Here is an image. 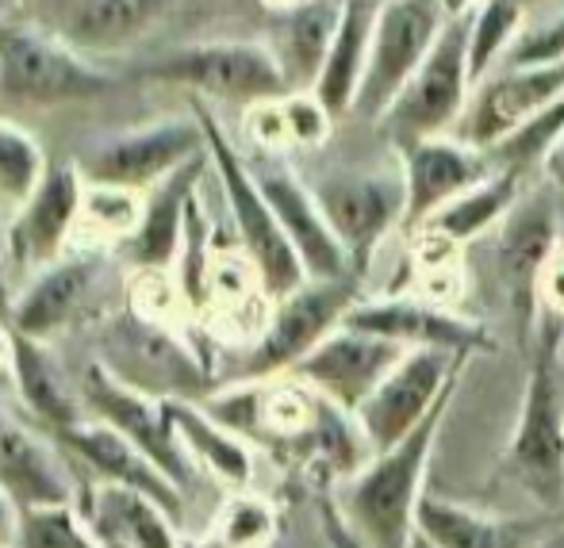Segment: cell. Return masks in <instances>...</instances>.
Returning a JSON list of instances; mask_svg holds the SVG:
<instances>
[{
	"mask_svg": "<svg viewBox=\"0 0 564 548\" xmlns=\"http://www.w3.org/2000/svg\"><path fill=\"white\" fill-rule=\"evenodd\" d=\"M457 392V387H453ZM453 392L392 449L372 452L346 480L338 498L341 518L369 548H411L415 541V514L423 503V475L438 430L446 423Z\"/></svg>",
	"mask_w": 564,
	"mask_h": 548,
	"instance_id": "obj_1",
	"label": "cell"
},
{
	"mask_svg": "<svg viewBox=\"0 0 564 548\" xmlns=\"http://www.w3.org/2000/svg\"><path fill=\"white\" fill-rule=\"evenodd\" d=\"M193 116L204 127V142H208L212 169L224 188V200L235 219V234L242 242V253L250 261L253 276H258V288L265 299H281L289 292H296L304 281H312L300 261V253L292 250L289 234H284L281 219L273 216L265 193H261L258 177H253L250 162L235 150V142L227 139V131L219 127V119L212 116L200 100H193Z\"/></svg>",
	"mask_w": 564,
	"mask_h": 548,
	"instance_id": "obj_2",
	"label": "cell"
},
{
	"mask_svg": "<svg viewBox=\"0 0 564 548\" xmlns=\"http://www.w3.org/2000/svg\"><path fill=\"white\" fill-rule=\"evenodd\" d=\"M507 468L534 503H564V399L557 380V327L545 322L538 333L522 410L507 449Z\"/></svg>",
	"mask_w": 564,
	"mask_h": 548,
	"instance_id": "obj_3",
	"label": "cell"
},
{
	"mask_svg": "<svg viewBox=\"0 0 564 548\" xmlns=\"http://www.w3.org/2000/svg\"><path fill=\"white\" fill-rule=\"evenodd\" d=\"M139 77L162 85H181L200 97L238 100V105H269L292 92L289 74L269 43L250 39H216V43H193L147 62Z\"/></svg>",
	"mask_w": 564,
	"mask_h": 548,
	"instance_id": "obj_4",
	"label": "cell"
},
{
	"mask_svg": "<svg viewBox=\"0 0 564 548\" xmlns=\"http://www.w3.org/2000/svg\"><path fill=\"white\" fill-rule=\"evenodd\" d=\"M119 85L116 74L93 66L69 39H54L28 23L0 20V92L28 105H77Z\"/></svg>",
	"mask_w": 564,
	"mask_h": 548,
	"instance_id": "obj_5",
	"label": "cell"
},
{
	"mask_svg": "<svg viewBox=\"0 0 564 548\" xmlns=\"http://www.w3.org/2000/svg\"><path fill=\"white\" fill-rule=\"evenodd\" d=\"M473 97V74H468V8H457L449 15L446 31L426 54V62L415 69L392 108L377 119L395 146H408L419 139L449 134L457 127L460 111Z\"/></svg>",
	"mask_w": 564,
	"mask_h": 548,
	"instance_id": "obj_6",
	"label": "cell"
},
{
	"mask_svg": "<svg viewBox=\"0 0 564 548\" xmlns=\"http://www.w3.org/2000/svg\"><path fill=\"white\" fill-rule=\"evenodd\" d=\"M357 299H361L357 296V273L338 276V281H304L296 292L273 299V311L246 353L238 380L289 376L327 333H335L346 322Z\"/></svg>",
	"mask_w": 564,
	"mask_h": 548,
	"instance_id": "obj_7",
	"label": "cell"
},
{
	"mask_svg": "<svg viewBox=\"0 0 564 548\" xmlns=\"http://www.w3.org/2000/svg\"><path fill=\"white\" fill-rule=\"evenodd\" d=\"M449 15V0H380L369 69H365L354 116L377 123L392 108L400 89L415 77V69L442 39Z\"/></svg>",
	"mask_w": 564,
	"mask_h": 548,
	"instance_id": "obj_8",
	"label": "cell"
},
{
	"mask_svg": "<svg viewBox=\"0 0 564 548\" xmlns=\"http://www.w3.org/2000/svg\"><path fill=\"white\" fill-rule=\"evenodd\" d=\"M97 361L127 387H139L158 399H196L208 384V372L193 349L139 307H127L119 319L108 322Z\"/></svg>",
	"mask_w": 564,
	"mask_h": 548,
	"instance_id": "obj_9",
	"label": "cell"
},
{
	"mask_svg": "<svg viewBox=\"0 0 564 548\" xmlns=\"http://www.w3.org/2000/svg\"><path fill=\"white\" fill-rule=\"evenodd\" d=\"M208 150L200 119H162V123L123 131L112 139L89 146L77 157L85 185L127 188V193H147L173 169L200 157Z\"/></svg>",
	"mask_w": 564,
	"mask_h": 548,
	"instance_id": "obj_10",
	"label": "cell"
},
{
	"mask_svg": "<svg viewBox=\"0 0 564 548\" xmlns=\"http://www.w3.org/2000/svg\"><path fill=\"white\" fill-rule=\"evenodd\" d=\"M465 361L468 357L446 353V349H408V357L380 380V387L354 415L372 452H384L408 438L446 399V392L457 387Z\"/></svg>",
	"mask_w": 564,
	"mask_h": 548,
	"instance_id": "obj_11",
	"label": "cell"
},
{
	"mask_svg": "<svg viewBox=\"0 0 564 548\" xmlns=\"http://www.w3.org/2000/svg\"><path fill=\"white\" fill-rule=\"evenodd\" d=\"M323 216L338 242L346 245L349 261L361 273L369 265L372 250L380 238L403 219L408 211V188H403V169L395 173H365V169H341L327 173L312 185Z\"/></svg>",
	"mask_w": 564,
	"mask_h": 548,
	"instance_id": "obj_12",
	"label": "cell"
},
{
	"mask_svg": "<svg viewBox=\"0 0 564 548\" xmlns=\"http://www.w3.org/2000/svg\"><path fill=\"white\" fill-rule=\"evenodd\" d=\"M82 395H85V407L93 410V418H100V423L119 430L131 445H139L181 491L188 487L193 460H188L185 445H181L177 430H173L170 403L158 399V395L139 392V387H127L100 361H93L85 369Z\"/></svg>",
	"mask_w": 564,
	"mask_h": 548,
	"instance_id": "obj_13",
	"label": "cell"
},
{
	"mask_svg": "<svg viewBox=\"0 0 564 548\" xmlns=\"http://www.w3.org/2000/svg\"><path fill=\"white\" fill-rule=\"evenodd\" d=\"M561 92L564 62H553V66H499L496 74L473 85V97H468L449 134L465 146L488 154L491 146H499L507 134L519 131L534 111H542Z\"/></svg>",
	"mask_w": 564,
	"mask_h": 548,
	"instance_id": "obj_14",
	"label": "cell"
},
{
	"mask_svg": "<svg viewBox=\"0 0 564 548\" xmlns=\"http://www.w3.org/2000/svg\"><path fill=\"white\" fill-rule=\"evenodd\" d=\"M85 208V177L77 162L46 165L43 180L31 188L4 230V261L23 273L54 265L66 250V238Z\"/></svg>",
	"mask_w": 564,
	"mask_h": 548,
	"instance_id": "obj_15",
	"label": "cell"
},
{
	"mask_svg": "<svg viewBox=\"0 0 564 548\" xmlns=\"http://www.w3.org/2000/svg\"><path fill=\"white\" fill-rule=\"evenodd\" d=\"M557 250V211H553L550 196L514 204V211L503 219V230H499L496 268L522 346H527L538 307H542V273Z\"/></svg>",
	"mask_w": 564,
	"mask_h": 548,
	"instance_id": "obj_16",
	"label": "cell"
},
{
	"mask_svg": "<svg viewBox=\"0 0 564 548\" xmlns=\"http://www.w3.org/2000/svg\"><path fill=\"white\" fill-rule=\"evenodd\" d=\"M408 357V349L395 346L377 333H365L354 327H341L319 341L289 376H296L300 384H307L315 395L330 399L335 407L357 415L365 399L380 387V380Z\"/></svg>",
	"mask_w": 564,
	"mask_h": 548,
	"instance_id": "obj_17",
	"label": "cell"
},
{
	"mask_svg": "<svg viewBox=\"0 0 564 548\" xmlns=\"http://www.w3.org/2000/svg\"><path fill=\"white\" fill-rule=\"evenodd\" d=\"M250 169H253V177H258L273 216L281 219L292 250H296L300 261H304L307 276H312V281L354 276L357 273L354 261H349L346 245L338 242L335 230H330V222L323 216L312 185H304L289 165L276 162V154H265V157H258V162H250Z\"/></svg>",
	"mask_w": 564,
	"mask_h": 548,
	"instance_id": "obj_18",
	"label": "cell"
},
{
	"mask_svg": "<svg viewBox=\"0 0 564 548\" xmlns=\"http://www.w3.org/2000/svg\"><path fill=\"white\" fill-rule=\"evenodd\" d=\"M346 327L377 333L403 349H446L457 357H473L491 349V338L480 322L460 319L449 307L415 296H380L357 299L346 315Z\"/></svg>",
	"mask_w": 564,
	"mask_h": 548,
	"instance_id": "obj_19",
	"label": "cell"
},
{
	"mask_svg": "<svg viewBox=\"0 0 564 548\" xmlns=\"http://www.w3.org/2000/svg\"><path fill=\"white\" fill-rule=\"evenodd\" d=\"M400 169L403 188H408V211L403 222L408 227H423L442 204L473 188L476 180L488 177L496 165L488 162L484 150L465 146L453 134H434V139H419L400 146Z\"/></svg>",
	"mask_w": 564,
	"mask_h": 548,
	"instance_id": "obj_20",
	"label": "cell"
},
{
	"mask_svg": "<svg viewBox=\"0 0 564 548\" xmlns=\"http://www.w3.org/2000/svg\"><path fill=\"white\" fill-rule=\"evenodd\" d=\"M208 169H212V157L204 150L200 157H193L181 169H173L165 180H158L154 188H147L139 227L123 238V253L131 257L134 268H142V273H165L170 265H177L181 242H185L188 208L200 196V180L208 177Z\"/></svg>",
	"mask_w": 564,
	"mask_h": 548,
	"instance_id": "obj_21",
	"label": "cell"
},
{
	"mask_svg": "<svg viewBox=\"0 0 564 548\" xmlns=\"http://www.w3.org/2000/svg\"><path fill=\"white\" fill-rule=\"evenodd\" d=\"M54 441L77 457L100 483H119V487H134L142 495L158 498L165 511L177 518L181 514V503H185V491L139 449L131 445L119 430H112L108 423L100 418H85V423L69 426V430L54 434Z\"/></svg>",
	"mask_w": 564,
	"mask_h": 548,
	"instance_id": "obj_22",
	"label": "cell"
},
{
	"mask_svg": "<svg viewBox=\"0 0 564 548\" xmlns=\"http://www.w3.org/2000/svg\"><path fill=\"white\" fill-rule=\"evenodd\" d=\"M100 265H105L100 253H74V257H58L54 265L39 268L28 288L15 296L4 327L43 341L66 330L74 319H82L89 299L97 296Z\"/></svg>",
	"mask_w": 564,
	"mask_h": 548,
	"instance_id": "obj_23",
	"label": "cell"
},
{
	"mask_svg": "<svg viewBox=\"0 0 564 548\" xmlns=\"http://www.w3.org/2000/svg\"><path fill=\"white\" fill-rule=\"evenodd\" d=\"M0 487L28 511V506L77 503V483L66 457L54 441L39 438L31 426L0 407Z\"/></svg>",
	"mask_w": 564,
	"mask_h": 548,
	"instance_id": "obj_24",
	"label": "cell"
},
{
	"mask_svg": "<svg viewBox=\"0 0 564 548\" xmlns=\"http://www.w3.org/2000/svg\"><path fill=\"white\" fill-rule=\"evenodd\" d=\"M8 376H12L23 407L51 434L85 423L89 407H85L82 387L69 384L58 357L46 349L43 338H28V333L8 327Z\"/></svg>",
	"mask_w": 564,
	"mask_h": 548,
	"instance_id": "obj_25",
	"label": "cell"
},
{
	"mask_svg": "<svg viewBox=\"0 0 564 548\" xmlns=\"http://www.w3.org/2000/svg\"><path fill=\"white\" fill-rule=\"evenodd\" d=\"M380 0H341L338 31L330 39V51L323 58V69L315 77L312 92L330 116H349L361 92L365 69H369L372 28H377Z\"/></svg>",
	"mask_w": 564,
	"mask_h": 548,
	"instance_id": "obj_26",
	"label": "cell"
},
{
	"mask_svg": "<svg viewBox=\"0 0 564 548\" xmlns=\"http://www.w3.org/2000/svg\"><path fill=\"white\" fill-rule=\"evenodd\" d=\"M82 511L100 534V541H119L127 548H181L173 514L158 498L142 495L134 487L97 483V491Z\"/></svg>",
	"mask_w": 564,
	"mask_h": 548,
	"instance_id": "obj_27",
	"label": "cell"
},
{
	"mask_svg": "<svg viewBox=\"0 0 564 548\" xmlns=\"http://www.w3.org/2000/svg\"><path fill=\"white\" fill-rule=\"evenodd\" d=\"M165 403H170L173 430H177L181 445H185L188 460L196 468H204L216 483L242 491L253 475V452L242 434L227 430L196 399H165Z\"/></svg>",
	"mask_w": 564,
	"mask_h": 548,
	"instance_id": "obj_28",
	"label": "cell"
},
{
	"mask_svg": "<svg viewBox=\"0 0 564 548\" xmlns=\"http://www.w3.org/2000/svg\"><path fill=\"white\" fill-rule=\"evenodd\" d=\"M522 200V173L511 169H491L484 180H476L473 188H465L460 196H453L449 204H442L423 227L415 230H434V234L449 238L453 245L476 242L480 234H488L491 227H499L514 211V204Z\"/></svg>",
	"mask_w": 564,
	"mask_h": 548,
	"instance_id": "obj_29",
	"label": "cell"
},
{
	"mask_svg": "<svg viewBox=\"0 0 564 548\" xmlns=\"http://www.w3.org/2000/svg\"><path fill=\"white\" fill-rule=\"evenodd\" d=\"M177 0H77L69 8L66 39L77 51H119L147 35Z\"/></svg>",
	"mask_w": 564,
	"mask_h": 548,
	"instance_id": "obj_30",
	"label": "cell"
},
{
	"mask_svg": "<svg viewBox=\"0 0 564 548\" xmlns=\"http://www.w3.org/2000/svg\"><path fill=\"white\" fill-rule=\"evenodd\" d=\"M415 534L431 548H522L527 526L488 518L476 506H460L438 495H423L415 514Z\"/></svg>",
	"mask_w": 564,
	"mask_h": 548,
	"instance_id": "obj_31",
	"label": "cell"
},
{
	"mask_svg": "<svg viewBox=\"0 0 564 548\" xmlns=\"http://www.w3.org/2000/svg\"><path fill=\"white\" fill-rule=\"evenodd\" d=\"M341 0H304L300 8H289L281 23V43L273 46L289 74L292 92H304L315 85L323 69V58L330 51V39L338 31Z\"/></svg>",
	"mask_w": 564,
	"mask_h": 548,
	"instance_id": "obj_32",
	"label": "cell"
},
{
	"mask_svg": "<svg viewBox=\"0 0 564 548\" xmlns=\"http://www.w3.org/2000/svg\"><path fill=\"white\" fill-rule=\"evenodd\" d=\"M527 15L530 8L522 0H480L468 12V74H473V85L503 66L511 46L527 31Z\"/></svg>",
	"mask_w": 564,
	"mask_h": 548,
	"instance_id": "obj_33",
	"label": "cell"
},
{
	"mask_svg": "<svg viewBox=\"0 0 564 548\" xmlns=\"http://www.w3.org/2000/svg\"><path fill=\"white\" fill-rule=\"evenodd\" d=\"M12 548H105L82 503H51L20 511Z\"/></svg>",
	"mask_w": 564,
	"mask_h": 548,
	"instance_id": "obj_34",
	"label": "cell"
},
{
	"mask_svg": "<svg viewBox=\"0 0 564 548\" xmlns=\"http://www.w3.org/2000/svg\"><path fill=\"white\" fill-rule=\"evenodd\" d=\"M561 134H564V92L557 100H550L542 111H534V116H530L519 131L507 134L499 146H491L488 162L496 165V169H511L527 177L534 165H542L545 157H550V150L561 142Z\"/></svg>",
	"mask_w": 564,
	"mask_h": 548,
	"instance_id": "obj_35",
	"label": "cell"
},
{
	"mask_svg": "<svg viewBox=\"0 0 564 548\" xmlns=\"http://www.w3.org/2000/svg\"><path fill=\"white\" fill-rule=\"evenodd\" d=\"M276 534V511L258 495H230L219 511L216 526H212V537H216L224 548H261L269 545Z\"/></svg>",
	"mask_w": 564,
	"mask_h": 548,
	"instance_id": "obj_36",
	"label": "cell"
},
{
	"mask_svg": "<svg viewBox=\"0 0 564 548\" xmlns=\"http://www.w3.org/2000/svg\"><path fill=\"white\" fill-rule=\"evenodd\" d=\"M46 162L39 142L28 131L12 123H0V196L12 204H23L31 188L43 180Z\"/></svg>",
	"mask_w": 564,
	"mask_h": 548,
	"instance_id": "obj_37",
	"label": "cell"
},
{
	"mask_svg": "<svg viewBox=\"0 0 564 548\" xmlns=\"http://www.w3.org/2000/svg\"><path fill=\"white\" fill-rule=\"evenodd\" d=\"M85 219H93L97 227H105L108 234H131L139 227L142 200L139 193H127V188H105V185H85Z\"/></svg>",
	"mask_w": 564,
	"mask_h": 548,
	"instance_id": "obj_38",
	"label": "cell"
},
{
	"mask_svg": "<svg viewBox=\"0 0 564 548\" xmlns=\"http://www.w3.org/2000/svg\"><path fill=\"white\" fill-rule=\"evenodd\" d=\"M553 62H564V12L527 23L503 66H553Z\"/></svg>",
	"mask_w": 564,
	"mask_h": 548,
	"instance_id": "obj_39",
	"label": "cell"
},
{
	"mask_svg": "<svg viewBox=\"0 0 564 548\" xmlns=\"http://www.w3.org/2000/svg\"><path fill=\"white\" fill-rule=\"evenodd\" d=\"M281 111H284V123H289V139L296 146H319L330 134V123H335V116L319 105V97L312 89L289 92L281 100Z\"/></svg>",
	"mask_w": 564,
	"mask_h": 548,
	"instance_id": "obj_40",
	"label": "cell"
},
{
	"mask_svg": "<svg viewBox=\"0 0 564 548\" xmlns=\"http://www.w3.org/2000/svg\"><path fill=\"white\" fill-rule=\"evenodd\" d=\"M319 526H323V537H327L330 548H369L361 537L349 529V522L341 518L338 503H323L319 506Z\"/></svg>",
	"mask_w": 564,
	"mask_h": 548,
	"instance_id": "obj_41",
	"label": "cell"
},
{
	"mask_svg": "<svg viewBox=\"0 0 564 548\" xmlns=\"http://www.w3.org/2000/svg\"><path fill=\"white\" fill-rule=\"evenodd\" d=\"M542 307H550L553 315H564V245L553 253L542 273Z\"/></svg>",
	"mask_w": 564,
	"mask_h": 548,
	"instance_id": "obj_42",
	"label": "cell"
},
{
	"mask_svg": "<svg viewBox=\"0 0 564 548\" xmlns=\"http://www.w3.org/2000/svg\"><path fill=\"white\" fill-rule=\"evenodd\" d=\"M20 511L23 506L0 487V548H12L15 545V529H20Z\"/></svg>",
	"mask_w": 564,
	"mask_h": 548,
	"instance_id": "obj_43",
	"label": "cell"
},
{
	"mask_svg": "<svg viewBox=\"0 0 564 548\" xmlns=\"http://www.w3.org/2000/svg\"><path fill=\"white\" fill-rule=\"evenodd\" d=\"M542 173H545V180H550L553 188H561L564 193V134H561V142L550 150V157L542 162Z\"/></svg>",
	"mask_w": 564,
	"mask_h": 548,
	"instance_id": "obj_44",
	"label": "cell"
},
{
	"mask_svg": "<svg viewBox=\"0 0 564 548\" xmlns=\"http://www.w3.org/2000/svg\"><path fill=\"white\" fill-rule=\"evenodd\" d=\"M12 288H8V273H4V257H0V322H8V315H12Z\"/></svg>",
	"mask_w": 564,
	"mask_h": 548,
	"instance_id": "obj_45",
	"label": "cell"
},
{
	"mask_svg": "<svg viewBox=\"0 0 564 548\" xmlns=\"http://www.w3.org/2000/svg\"><path fill=\"white\" fill-rule=\"evenodd\" d=\"M265 4L281 8V12H289V8H300V4H304V0H265Z\"/></svg>",
	"mask_w": 564,
	"mask_h": 548,
	"instance_id": "obj_46",
	"label": "cell"
},
{
	"mask_svg": "<svg viewBox=\"0 0 564 548\" xmlns=\"http://www.w3.org/2000/svg\"><path fill=\"white\" fill-rule=\"evenodd\" d=\"M542 548H564V534H561V537H553V541H545Z\"/></svg>",
	"mask_w": 564,
	"mask_h": 548,
	"instance_id": "obj_47",
	"label": "cell"
},
{
	"mask_svg": "<svg viewBox=\"0 0 564 548\" xmlns=\"http://www.w3.org/2000/svg\"><path fill=\"white\" fill-rule=\"evenodd\" d=\"M411 548H431V545H426V541H423V537H419V534H415V541H411Z\"/></svg>",
	"mask_w": 564,
	"mask_h": 548,
	"instance_id": "obj_48",
	"label": "cell"
},
{
	"mask_svg": "<svg viewBox=\"0 0 564 548\" xmlns=\"http://www.w3.org/2000/svg\"><path fill=\"white\" fill-rule=\"evenodd\" d=\"M105 548H127V545H119V541H105Z\"/></svg>",
	"mask_w": 564,
	"mask_h": 548,
	"instance_id": "obj_49",
	"label": "cell"
},
{
	"mask_svg": "<svg viewBox=\"0 0 564 548\" xmlns=\"http://www.w3.org/2000/svg\"><path fill=\"white\" fill-rule=\"evenodd\" d=\"M522 4H527V8H530V4H538V0H522Z\"/></svg>",
	"mask_w": 564,
	"mask_h": 548,
	"instance_id": "obj_50",
	"label": "cell"
},
{
	"mask_svg": "<svg viewBox=\"0 0 564 548\" xmlns=\"http://www.w3.org/2000/svg\"><path fill=\"white\" fill-rule=\"evenodd\" d=\"M4 4H8V0H0V8H4Z\"/></svg>",
	"mask_w": 564,
	"mask_h": 548,
	"instance_id": "obj_51",
	"label": "cell"
}]
</instances>
